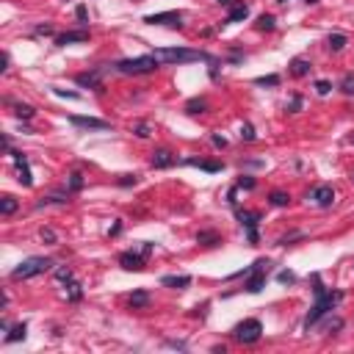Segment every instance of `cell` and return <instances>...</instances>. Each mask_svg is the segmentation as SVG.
<instances>
[{"instance_id": "6da1fadb", "label": "cell", "mask_w": 354, "mask_h": 354, "mask_svg": "<svg viewBox=\"0 0 354 354\" xmlns=\"http://www.w3.org/2000/svg\"><path fill=\"white\" fill-rule=\"evenodd\" d=\"M310 280H313V294H316V305L310 307V313H307V318H305V330H307V332H310L313 327H316L324 316H330V313L343 302V291H327L324 285H321V277H318V274H313Z\"/></svg>"}, {"instance_id": "7a4b0ae2", "label": "cell", "mask_w": 354, "mask_h": 354, "mask_svg": "<svg viewBox=\"0 0 354 354\" xmlns=\"http://www.w3.org/2000/svg\"><path fill=\"white\" fill-rule=\"evenodd\" d=\"M161 64H191V61H208V64H219L216 55L205 53V50H191V47H158L152 50Z\"/></svg>"}, {"instance_id": "3957f363", "label": "cell", "mask_w": 354, "mask_h": 354, "mask_svg": "<svg viewBox=\"0 0 354 354\" xmlns=\"http://www.w3.org/2000/svg\"><path fill=\"white\" fill-rule=\"evenodd\" d=\"M161 61L155 55H138V58H122L114 64V72H122V75H150L155 72Z\"/></svg>"}, {"instance_id": "277c9868", "label": "cell", "mask_w": 354, "mask_h": 354, "mask_svg": "<svg viewBox=\"0 0 354 354\" xmlns=\"http://www.w3.org/2000/svg\"><path fill=\"white\" fill-rule=\"evenodd\" d=\"M50 269H53V260L50 258H25L22 263L11 271V280H30V277H39Z\"/></svg>"}, {"instance_id": "5b68a950", "label": "cell", "mask_w": 354, "mask_h": 354, "mask_svg": "<svg viewBox=\"0 0 354 354\" xmlns=\"http://www.w3.org/2000/svg\"><path fill=\"white\" fill-rule=\"evenodd\" d=\"M260 335H263V324H260L258 318H246V321H241V324L233 327V341L235 343H244V346L258 343Z\"/></svg>"}, {"instance_id": "8992f818", "label": "cell", "mask_w": 354, "mask_h": 354, "mask_svg": "<svg viewBox=\"0 0 354 354\" xmlns=\"http://www.w3.org/2000/svg\"><path fill=\"white\" fill-rule=\"evenodd\" d=\"M269 258H258L252 266H249V274H246L244 291L246 294H260L266 288V271H269Z\"/></svg>"}, {"instance_id": "52a82bcc", "label": "cell", "mask_w": 354, "mask_h": 354, "mask_svg": "<svg viewBox=\"0 0 354 354\" xmlns=\"http://www.w3.org/2000/svg\"><path fill=\"white\" fill-rule=\"evenodd\" d=\"M108 69H114V64H100L97 69H89V72L75 75V83H78L80 89H94V91H102V78H105V72H108Z\"/></svg>"}, {"instance_id": "ba28073f", "label": "cell", "mask_w": 354, "mask_h": 354, "mask_svg": "<svg viewBox=\"0 0 354 354\" xmlns=\"http://www.w3.org/2000/svg\"><path fill=\"white\" fill-rule=\"evenodd\" d=\"M235 216H238V222H241V227L246 230V238H249V244H258L260 241V235H258V224H260V213L258 210H241L238 205H235Z\"/></svg>"}, {"instance_id": "9c48e42d", "label": "cell", "mask_w": 354, "mask_h": 354, "mask_svg": "<svg viewBox=\"0 0 354 354\" xmlns=\"http://www.w3.org/2000/svg\"><path fill=\"white\" fill-rule=\"evenodd\" d=\"M147 258H150V255H144L141 249H127V252L119 255V266L125 271H144L147 269Z\"/></svg>"}, {"instance_id": "30bf717a", "label": "cell", "mask_w": 354, "mask_h": 354, "mask_svg": "<svg viewBox=\"0 0 354 354\" xmlns=\"http://www.w3.org/2000/svg\"><path fill=\"white\" fill-rule=\"evenodd\" d=\"M8 155H11L14 166H17V180H19V186L30 188V186H33V174H30V166H28V158H25V152L11 150Z\"/></svg>"}, {"instance_id": "8fae6325", "label": "cell", "mask_w": 354, "mask_h": 354, "mask_svg": "<svg viewBox=\"0 0 354 354\" xmlns=\"http://www.w3.org/2000/svg\"><path fill=\"white\" fill-rule=\"evenodd\" d=\"M183 14L180 11H158V14H147L144 22L147 25H172V28H183Z\"/></svg>"}, {"instance_id": "7c38bea8", "label": "cell", "mask_w": 354, "mask_h": 354, "mask_svg": "<svg viewBox=\"0 0 354 354\" xmlns=\"http://www.w3.org/2000/svg\"><path fill=\"white\" fill-rule=\"evenodd\" d=\"M69 125L86 127V130H111V122L97 119V116H69Z\"/></svg>"}, {"instance_id": "4fadbf2b", "label": "cell", "mask_w": 354, "mask_h": 354, "mask_svg": "<svg viewBox=\"0 0 354 354\" xmlns=\"http://www.w3.org/2000/svg\"><path fill=\"white\" fill-rule=\"evenodd\" d=\"M174 163H177V155H174L172 150H166V147L155 150V152H152V158H150V166L152 169H172Z\"/></svg>"}, {"instance_id": "5bb4252c", "label": "cell", "mask_w": 354, "mask_h": 354, "mask_svg": "<svg viewBox=\"0 0 354 354\" xmlns=\"http://www.w3.org/2000/svg\"><path fill=\"white\" fill-rule=\"evenodd\" d=\"M180 163H183V166L202 169V172H208V174H216V172H222V169H224L222 161H205V158H183Z\"/></svg>"}, {"instance_id": "9a60e30c", "label": "cell", "mask_w": 354, "mask_h": 354, "mask_svg": "<svg viewBox=\"0 0 354 354\" xmlns=\"http://www.w3.org/2000/svg\"><path fill=\"white\" fill-rule=\"evenodd\" d=\"M78 42H89V30H86V28L66 30V33H58V36H55V44H58V47H66V44H78Z\"/></svg>"}, {"instance_id": "2e32d148", "label": "cell", "mask_w": 354, "mask_h": 354, "mask_svg": "<svg viewBox=\"0 0 354 354\" xmlns=\"http://www.w3.org/2000/svg\"><path fill=\"white\" fill-rule=\"evenodd\" d=\"M310 199L318 208H330V205L335 202V191H332V186H316L310 191Z\"/></svg>"}, {"instance_id": "e0dca14e", "label": "cell", "mask_w": 354, "mask_h": 354, "mask_svg": "<svg viewBox=\"0 0 354 354\" xmlns=\"http://www.w3.org/2000/svg\"><path fill=\"white\" fill-rule=\"evenodd\" d=\"M161 285H163V288L183 291V288L191 285V277H188V274H166V277H161Z\"/></svg>"}, {"instance_id": "ac0fdd59", "label": "cell", "mask_w": 354, "mask_h": 354, "mask_svg": "<svg viewBox=\"0 0 354 354\" xmlns=\"http://www.w3.org/2000/svg\"><path fill=\"white\" fill-rule=\"evenodd\" d=\"M127 305L133 307V310H147L150 307V294H147L144 288H138L130 294V299H127Z\"/></svg>"}, {"instance_id": "d6986e66", "label": "cell", "mask_w": 354, "mask_h": 354, "mask_svg": "<svg viewBox=\"0 0 354 354\" xmlns=\"http://www.w3.org/2000/svg\"><path fill=\"white\" fill-rule=\"evenodd\" d=\"M246 17H249V6H246V3H235V6L230 8L227 19H224V25H233V22H244Z\"/></svg>"}, {"instance_id": "ffe728a7", "label": "cell", "mask_w": 354, "mask_h": 354, "mask_svg": "<svg viewBox=\"0 0 354 354\" xmlns=\"http://www.w3.org/2000/svg\"><path fill=\"white\" fill-rule=\"evenodd\" d=\"M6 105H11L14 114H17L19 119H33V116H36V108L28 105V102H14V100H8V97H6Z\"/></svg>"}, {"instance_id": "44dd1931", "label": "cell", "mask_w": 354, "mask_h": 354, "mask_svg": "<svg viewBox=\"0 0 354 354\" xmlns=\"http://www.w3.org/2000/svg\"><path fill=\"white\" fill-rule=\"evenodd\" d=\"M183 111H186L188 116L205 114V111H208V100H205V97H194V100H188L186 105H183Z\"/></svg>"}, {"instance_id": "7402d4cb", "label": "cell", "mask_w": 354, "mask_h": 354, "mask_svg": "<svg viewBox=\"0 0 354 354\" xmlns=\"http://www.w3.org/2000/svg\"><path fill=\"white\" fill-rule=\"evenodd\" d=\"M197 244H202V246H219V244H222V235H219L216 230H202V233H197Z\"/></svg>"}, {"instance_id": "603a6c76", "label": "cell", "mask_w": 354, "mask_h": 354, "mask_svg": "<svg viewBox=\"0 0 354 354\" xmlns=\"http://www.w3.org/2000/svg\"><path fill=\"white\" fill-rule=\"evenodd\" d=\"M25 335H28V324H25V321H19V324L8 327L6 343H17V341H25Z\"/></svg>"}, {"instance_id": "cb8c5ba5", "label": "cell", "mask_w": 354, "mask_h": 354, "mask_svg": "<svg viewBox=\"0 0 354 354\" xmlns=\"http://www.w3.org/2000/svg\"><path fill=\"white\" fill-rule=\"evenodd\" d=\"M310 61L307 58H294L291 61V75H294V78H305V75H310Z\"/></svg>"}, {"instance_id": "d4e9b609", "label": "cell", "mask_w": 354, "mask_h": 354, "mask_svg": "<svg viewBox=\"0 0 354 354\" xmlns=\"http://www.w3.org/2000/svg\"><path fill=\"white\" fill-rule=\"evenodd\" d=\"M346 44H349V36H346V33H330V36H327V47H330L332 53H341Z\"/></svg>"}, {"instance_id": "484cf974", "label": "cell", "mask_w": 354, "mask_h": 354, "mask_svg": "<svg viewBox=\"0 0 354 354\" xmlns=\"http://www.w3.org/2000/svg\"><path fill=\"white\" fill-rule=\"evenodd\" d=\"M69 202V191L66 194H50V197H42L36 202V208H50V205H66Z\"/></svg>"}, {"instance_id": "4316f807", "label": "cell", "mask_w": 354, "mask_h": 354, "mask_svg": "<svg viewBox=\"0 0 354 354\" xmlns=\"http://www.w3.org/2000/svg\"><path fill=\"white\" fill-rule=\"evenodd\" d=\"M269 202L274 205V208H288V205H291V194H288V191H280V188H277V191L269 194Z\"/></svg>"}, {"instance_id": "83f0119b", "label": "cell", "mask_w": 354, "mask_h": 354, "mask_svg": "<svg viewBox=\"0 0 354 354\" xmlns=\"http://www.w3.org/2000/svg\"><path fill=\"white\" fill-rule=\"evenodd\" d=\"M66 299L72 302V305L83 299V288H80V282H78V280H69V282H66Z\"/></svg>"}, {"instance_id": "f1b7e54d", "label": "cell", "mask_w": 354, "mask_h": 354, "mask_svg": "<svg viewBox=\"0 0 354 354\" xmlns=\"http://www.w3.org/2000/svg\"><path fill=\"white\" fill-rule=\"evenodd\" d=\"M83 174H80V172H72V174H69V180H66V191H69V194H78V191H83Z\"/></svg>"}, {"instance_id": "f546056e", "label": "cell", "mask_w": 354, "mask_h": 354, "mask_svg": "<svg viewBox=\"0 0 354 354\" xmlns=\"http://www.w3.org/2000/svg\"><path fill=\"white\" fill-rule=\"evenodd\" d=\"M17 208H19V202L11 197V194H6V197L0 199V213H3V216H11Z\"/></svg>"}, {"instance_id": "4dcf8cb0", "label": "cell", "mask_w": 354, "mask_h": 354, "mask_svg": "<svg viewBox=\"0 0 354 354\" xmlns=\"http://www.w3.org/2000/svg\"><path fill=\"white\" fill-rule=\"evenodd\" d=\"M274 28H277L274 14H260L258 17V30H274Z\"/></svg>"}, {"instance_id": "1f68e13d", "label": "cell", "mask_w": 354, "mask_h": 354, "mask_svg": "<svg viewBox=\"0 0 354 354\" xmlns=\"http://www.w3.org/2000/svg\"><path fill=\"white\" fill-rule=\"evenodd\" d=\"M241 138H244L246 144H252V141H258V133H255L252 122H244V125H241Z\"/></svg>"}, {"instance_id": "d6a6232c", "label": "cell", "mask_w": 354, "mask_h": 354, "mask_svg": "<svg viewBox=\"0 0 354 354\" xmlns=\"http://www.w3.org/2000/svg\"><path fill=\"white\" fill-rule=\"evenodd\" d=\"M235 186H238V188H244V191H255V188H258V180H255L252 174H241Z\"/></svg>"}, {"instance_id": "836d02e7", "label": "cell", "mask_w": 354, "mask_h": 354, "mask_svg": "<svg viewBox=\"0 0 354 354\" xmlns=\"http://www.w3.org/2000/svg\"><path fill=\"white\" fill-rule=\"evenodd\" d=\"M150 133H152L150 122H136V125H133V136L136 138H150Z\"/></svg>"}, {"instance_id": "e575fe53", "label": "cell", "mask_w": 354, "mask_h": 354, "mask_svg": "<svg viewBox=\"0 0 354 354\" xmlns=\"http://www.w3.org/2000/svg\"><path fill=\"white\" fill-rule=\"evenodd\" d=\"M341 91H343V94H354V72H346V75H343Z\"/></svg>"}, {"instance_id": "d590c367", "label": "cell", "mask_w": 354, "mask_h": 354, "mask_svg": "<svg viewBox=\"0 0 354 354\" xmlns=\"http://www.w3.org/2000/svg\"><path fill=\"white\" fill-rule=\"evenodd\" d=\"M39 238H42L44 244H58V235H55L53 227H42L39 230Z\"/></svg>"}, {"instance_id": "8d00e7d4", "label": "cell", "mask_w": 354, "mask_h": 354, "mask_svg": "<svg viewBox=\"0 0 354 354\" xmlns=\"http://www.w3.org/2000/svg\"><path fill=\"white\" fill-rule=\"evenodd\" d=\"M324 330H327V332H338V330H343V318H341V316L327 318V321H324Z\"/></svg>"}, {"instance_id": "74e56055", "label": "cell", "mask_w": 354, "mask_h": 354, "mask_svg": "<svg viewBox=\"0 0 354 354\" xmlns=\"http://www.w3.org/2000/svg\"><path fill=\"white\" fill-rule=\"evenodd\" d=\"M255 86H280V75H263V78H255Z\"/></svg>"}, {"instance_id": "f35d334b", "label": "cell", "mask_w": 354, "mask_h": 354, "mask_svg": "<svg viewBox=\"0 0 354 354\" xmlns=\"http://www.w3.org/2000/svg\"><path fill=\"white\" fill-rule=\"evenodd\" d=\"M138 183V174H119V180H116V186L127 188V186H136Z\"/></svg>"}, {"instance_id": "ab89813d", "label": "cell", "mask_w": 354, "mask_h": 354, "mask_svg": "<svg viewBox=\"0 0 354 354\" xmlns=\"http://www.w3.org/2000/svg\"><path fill=\"white\" fill-rule=\"evenodd\" d=\"M75 17H78V22H80V25H83V28H86V25H89V8H86L83 3H80V6L75 8Z\"/></svg>"}, {"instance_id": "60d3db41", "label": "cell", "mask_w": 354, "mask_h": 354, "mask_svg": "<svg viewBox=\"0 0 354 354\" xmlns=\"http://www.w3.org/2000/svg\"><path fill=\"white\" fill-rule=\"evenodd\" d=\"M55 280H58V282H69V280H72V269H66V266L55 269Z\"/></svg>"}, {"instance_id": "b9f144b4", "label": "cell", "mask_w": 354, "mask_h": 354, "mask_svg": "<svg viewBox=\"0 0 354 354\" xmlns=\"http://www.w3.org/2000/svg\"><path fill=\"white\" fill-rule=\"evenodd\" d=\"M277 280H280L282 285H294V282H296V274H294V271H280V274H277Z\"/></svg>"}, {"instance_id": "7bdbcfd3", "label": "cell", "mask_w": 354, "mask_h": 354, "mask_svg": "<svg viewBox=\"0 0 354 354\" xmlns=\"http://www.w3.org/2000/svg\"><path fill=\"white\" fill-rule=\"evenodd\" d=\"M316 91H318L321 97L330 94V91H332V83H330V80H316Z\"/></svg>"}, {"instance_id": "ee69618b", "label": "cell", "mask_w": 354, "mask_h": 354, "mask_svg": "<svg viewBox=\"0 0 354 354\" xmlns=\"http://www.w3.org/2000/svg\"><path fill=\"white\" fill-rule=\"evenodd\" d=\"M299 238H305V233H288V235H282L280 238V244L288 246V244H294V241H299Z\"/></svg>"}, {"instance_id": "f6af8a7d", "label": "cell", "mask_w": 354, "mask_h": 354, "mask_svg": "<svg viewBox=\"0 0 354 354\" xmlns=\"http://www.w3.org/2000/svg\"><path fill=\"white\" fill-rule=\"evenodd\" d=\"M53 94L66 97V100H80V94H78V91H64V89H55V86H53Z\"/></svg>"}, {"instance_id": "bcb514c9", "label": "cell", "mask_w": 354, "mask_h": 354, "mask_svg": "<svg viewBox=\"0 0 354 354\" xmlns=\"http://www.w3.org/2000/svg\"><path fill=\"white\" fill-rule=\"evenodd\" d=\"M302 102H305V100H302V94H294V97H291V105H288V111H291V114H296V111L302 108Z\"/></svg>"}, {"instance_id": "7dc6e473", "label": "cell", "mask_w": 354, "mask_h": 354, "mask_svg": "<svg viewBox=\"0 0 354 354\" xmlns=\"http://www.w3.org/2000/svg\"><path fill=\"white\" fill-rule=\"evenodd\" d=\"M36 36H53V25H36Z\"/></svg>"}, {"instance_id": "c3c4849f", "label": "cell", "mask_w": 354, "mask_h": 354, "mask_svg": "<svg viewBox=\"0 0 354 354\" xmlns=\"http://www.w3.org/2000/svg\"><path fill=\"white\" fill-rule=\"evenodd\" d=\"M119 233H122V219H116V222H114V227L108 230V235H111V238H116Z\"/></svg>"}, {"instance_id": "681fc988", "label": "cell", "mask_w": 354, "mask_h": 354, "mask_svg": "<svg viewBox=\"0 0 354 354\" xmlns=\"http://www.w3.org/2000/svg\"><path fill=\"white\" fill-rule=\"evenodd\" d=\"M213 147L224 150V147H227V138H224V136H213Z\"/></svg>"}, {"instance_id": "f907efd6", "label": "cell", "mask_w": 354, "mask_h": 354, "mask_svg": "<svg viewBox=\"0 0 354 354\" xmlns=\"http://www.w3.org/2000/svg\"><path fill=\"white\" fill-rule=\"evenodd\" d=\"M8 69V53H3L0 55V72H6Z\"/></svg>"}, {"instance_id": "816d5d0a", "label": "cell", "mask_w": 354, "mask_h": 354, "mask_svg": "<svg viewBox=\"0 0 354 354\" xmlns=\"http://www.w3.org/2000/svg\"><path fill=\"white\" fill-rule=\"evenodd\" d=\"M244 166H252V169H258V166H263V161H246Z\"/></svg>"}, {"instance_id": "f5cc1de1", "label": "cell", "mask_w": 354, "mask_h": 354, "mask_svg": "<svg viewBox=\"0 0 354 354\" xmlns=\"http://www.w3.org/2000/svg\"><path fill=\"white\" fill-rule=\"evenodd\" d=\"M219 6H230V3H233V0H216Z\"/></svg>"}, {"instance_id": "db71d44e", "label": "cell", "mask_w": 354, "mask_h": 354, "mask_svg": "<svg viewBox=\"0 0 354 354\" xmlns=\"http://www.w3.org/2000/svg\"><path fill=\"white\" fill-rule=\"evenodd\" d=\"M277 3H282V6H285V3H288V0H277Z\"/></svg>"}, {"instance_id": "11a10c76", "label": "cell", "mask_w": 354, "mask_h": 354, "mask_svg": "<svg viewBox=\"0 0 354 354\" xmlns=\"http://www.w3.org/2000/svg\"><path fill=\"white\" fill-rule=\"evenodd\" d=\"M307 3H318V0H307Z\"/></svg>"}]
</instances>
